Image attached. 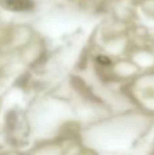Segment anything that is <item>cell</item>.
Segmentation results:
<instances>
[{"mask_svg":"<svg viewBox=\"0 0 154 155\" xmlns=\"http://www.w3.org/2000/svg\"><path fill=\"white\" fill-rule=\"evenodd\" d=\"M7 8L12 11H29L33 8L32 0H5Z\"/></svg>","mask_w":154,"mask_h":155,"instance_id":"1","label":"cell"}]
</instances>
